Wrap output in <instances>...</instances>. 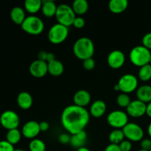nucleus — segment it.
<instances>
[{"label": "nucleus", "instance_id": "obj_3", "mask_svg": "<svg viewBox=\"0 0 151 151\" xmlns=\"http://www.w3.org/2000/svg\"><path fill=\"white\" fill-rule=\"evenodd\" d=\"M130 60L135 66L142 67L145 65L148 64L151 58L150 50L144 46L134 47L130 52Z\"/></svg>", "mask_w": 151, "mask_h": 151}, {"label": "nucleus", "instance_id": "obj_19", "mask_svg": "<svg viewBox=\"0 0 151 151\" xmlns=\"http://www.w3.org/2000/svg\"><path fill=\"white\" fill-rule=\"evenodd\" d=\"M128 6L127 0H111L109 3V8L111 12L116 14L122 13Z\"/></svg>", "mask_w": 151, "mask_h": 151}, {"label": "nucleus", "instance_id": "obj_48", "mask_svg": "<svg viewBox=\"0 0 151 151\" xmlns=\"http://www.w3.org/2000/svg\"><path fill=\"white\" fill-rule=\"evenodd\" d=\"M149 63L151 65V58H150V62H149Z\"/></svg>", "mask_w": 151, "mask_h": 151}, {"label": "nucleus", "instance_id": "obj_26", "mask_svg": "<svg viewBox=\"0 0 151 151\" xmlns=\"http://www.w3.org/2000/svg\"><path fill=\"white\" fill-rule=\"evenodd\" d=\"M22 138V133L18 130V128L16 129H12L7 131V135H6V140L13 145L18 144Z\"/></svg>", "mask_w": 151, "mask_h": 151}, {"label": "nucleus", "instance_id": "obj_2", "mask_svg": "<svg viewBox=\"0 0 151 151\" xmlns=\"http://www.w3.org/2000/svg\"><path fill=\"white\" fill-rule=\"evenodd\" d=\"M73 52L81 60L91 58L94 53V43L88 37H81L74 44Z\"/></svg>", "mask_w": 151, "mask_h": 151}, {"label": "nucleus", "instance_id": "obj_15", "mask_svg": "<svg viewBox=\"0 0 151 151\" xmlns=\"http://www.w3.org/2000/svg\"><path fill=\"white\" fill-rule=\"evenodd\" d=\"M74 103L80 107L85 108L91 101V94L88 91L84 89L78 90L73 97Z\"/></svg>", "mask_w": 151, "mask_h": 151}, {"label": "nucleus", "instance_id": "obj_31", "mask_svg": "<svg viewBox=\"0 0 151 151\" xmlns=\"http://www.w3.org/2000/svg\"><path fill=\"white\" fill-rule=\"evenodd\" d=\"M14 147L7 140L0 141V151H14Z\"/></svg>", "mask_w": 151, "mask_h": 151}, {"label": "nucleus", "instance_id": "obj_22", "mask_svg": "<svg viewBox=\"0 0 151 151\" xmlns=\"http://www.w3.org/2000/svg\"><path fill=\"white\" fill-rule=\"evenodd\" d=\"M48 63V72L55 77L60 76L64 71V66L62 62L58 60H54Z\"/></svg>", "mask_w": 151, "mask_h": 151}, {"label": "nucleus", "instance_id": "obj_23", "mask_svg": "<svg viewBox=\"0 0 151 151\" xmlns=\"http://www.w3.org/2000/svg\"><path fill=\"white\" fill-rule=\"evenodd\" d=\"M10 18L15 24L22 25V24L23 23L25 18H26L24 10L21 7H13L10 11Z\"/></svg>", "mask_w": 151, "mask_h": 151}, {"label": "nucleus", "instance_id": "obj_25", "mask_svg": "<svg viewBox=\"0 0 151 151\" xmlns=\"http://www.w3.org/2000/svg\"><path fill=\"white\" fill-rule=\"evenodd\" d=\"M24 7L28 13L34 14L39 11L42 7V1L41 0H26Z\"/></svg>", "mask_w": 151, "mask_h": 151}, {"label": "nucleus", "instance_id": "obj_27", "mask_svg": "<svg viewBox=\"0 0 151 151\" xmlns=\"http://www.w3.org/2000/svg\"><path fill=\"white\" fill-rule=\"evenodd\" d=\"M109 138V141L111 142V144L119 145L124 140L125 135H124L122 130L116 129L110 133Z\"/></svg>", "mask_w": 151, "mask_h": 151}, {"label": "nucleus", "instance_id": "obj_33", "mask_svg": "<svg viewBox=\"0 0 151 151\" xmlns=\"http://www.w3.org/2000/svg\"><path fill=\"white\" fill-rule=\"evenodd\" d=\"M142 46L148 49L149 50H151V32H148L143 36Z\"/></svg>", "mask_w": 151, "mask_h": 151}, {"label": "nucleus", "instance_id": "obj_39", "mask_svg": "<svg viewBox=\"0 0 151 151\" xmlns=\"http://www.w3.org/2000/svg\"><path fill=\"white\" fill-rule=\"evenodd\" d=\"M105 151H122L119 145L115 144H110L108 145L105 149Z\"/></svg>", "mask_w": 151, "mask_h": 151}, {"label": "nucleus", "instance_id": "obj_36", "mask_svg": "<svg viewBox=\"0 0 151 151\" xmlns=\"http://www.w3.org/2000/svg\"><path fill=\"white\" fill-rule=\"evenodd\" d=\"M58 140L61 144H69V143H70L71 136L68 134H61L58 137Z\"/></svg>", "mask_w": 151, "mask_h": 151}, {"label": "nucleus", "instance_id": "obj_24", "mask_svg": "<svg viewBox=\"0 0 151 151\" xmlns=\"http://www.w3.org/2000/svg\"><path fill=\"white\" fill-rule=\"evenodd\" d=\"M75 14L83 15L88 11V3L86 0H75L72 6Z\"/></svg>", "mask_w": 151, "mask_h": 151}, {"label": "nucleus", "instance_id": "obj_47", "mask_svg": "<svg viewBox=\"0 0 151 151\" xmlns=\"http://www.w3.org/2000/svg\"><path fill=\"white\" fill-rule=\"evenodd\" d=\"M138 151H149V150H143V149H140V150H138Z\"/></svg>", "mask_w": 151, "mask_h": 151}, {"label": "nucleus", "instance_id": "obj_49", "mask_svg": "<svg viewBox=\"0 0 151 151\" xmlns=\"http://www.w3.org/2000/svg\"><path fill=\"white\" fill-rule=\"evenodd\" d=\"M46 151H51V150H46Z\"/></svg>", "mask_w": 151, "mask_h": 151}, {"label": "nucleus", "instance_id": "obj_46", "mask_svg": "<svg viewBox=\"0 0 151 151\" xmlns=\"http://www.w3.org/2000/svg\"><path fill=\"white\" fill-rule=\"evenodd\" d=\"M14 151H25V150H22V149H15Z\"/></svg>", "mask_w": 151, "mask_h": 151}, {"label": "nucleus", "instance_id": "obj_20", "mask_svg": "<svg viewBox=\"0 0 151 151\" xmlns=\"http://www.w3.org/2000/svg\"><path fill=\"white\" fill-rule=\"evenodd\" d=\"M87 139V134L85 131H80L77 134H73L71 136L70 145L75 148H77V150L81 147H84L86 141Z\"/></svg>", "mask_w": 151, "mask_h": 151}, {"label": "nucleus", "instance_id": "obj_45", "mask_svg": "<svg viewBox=\"0 0 151 151\" xmlns=\"http://www.w3.org/2000/svg\"><path fill=\"white\" fill-rule=\"evenodd\" d=\"M114 89H115V91H119V86H118V84H116V85L115 86Z\"/></svg>", "mask_w": 151, "mask_h": 151}, {"label": "nucleus", "instance_id": "obj_30", "mask_svg": "<svg viewBox=\"0 0 151 151\" xmlns=\"http://www.w3.org/2000/svg\"><path fill=\"white\" fill-rule=\"evenodd\" d=\"M131 97L128 94L122 93L116 97V103L122 108H127L131 103Z\"/></svg>", "mask_w": 151, "mask_h": 151}, {"label": "nucleus", "instance_id": "obj_29", "mask_svg": "<svg viewBox=\"0 0 151 151\" xmlns=\"http://www.w3.org/2000/svg\"><path fill=\"white\" fill-rule=\"evenodd\" d=\"M30 151H46V145L39 139H33L29 144Z\"/></svg>", "mask_w": 151, "mask_h": 151}, {"label": "nucleus", "instance_id": "obj_40", "mask_svg": "<svg viewBox=\"0 0 151 151\" xmlns=\"http://www.w3.org/2000/svg\"><path fill=\"white\" fill-rule=\"evenodd\" d=\"M39 127H40V130L42 132H44V131H48L49 128H50V125L46 121H42V122H39Z\"/></svg>", "mask_w": 151, "mask_h": 151}, {"label": "nucleus", "instance_id": "obj_11", "mask_svg": "<svg viewBox=\"0 0 151 151\" xmlns=\"http://www.w3.org/2000/svg\"><path fill=\"white\" fill-rule=\"evenodd\" d=\"M147 104L139 100H133L126 108L127 114L132 117H141L146 114Z\"/></svg>", "mask_w": 151, "mask_h": 151}, {"label": "nucleus", "instance_id": "obj_8", "mask_svg": "<svg viewBox=\"0 0 151 151\" xmlns=\"http://www.w3.org/2000/svg\"><path fill=\"white\" fill-rule=\"evenodd\" d=\"M20 119L19 116L15 111L7 110L2 112L0 116V124L5 129L10 130L16 129L19 127Z\"/></svg>", "mask_w": 151, "mask_h": 151}, {"label": "nucleus", "instance_id": "obj_10", "mask_svg": "<svg viewBox=\"0 0 151 151\" xmlns=\"http://www.w3.org/2000/svg\"><path fill=\"white\" fill-rule=\"evenodd\" d=\"M122 131L125 137H126L129 141L139 142L143 139L144 131L141 126L134 122H128L123 128Z\"/></svg>", "mask_w": 151, "mask_h": 151}, {"label": "nucleus", "instance_id": "obj_32", "mask_svg": "<svg viewBox=\"0 0 151 151\" xmlns=\"http://www.w3.org/2000/svg\"><path fill=\"white\" fill-rule=\"evenodd\" d=\"M83 66L84 69H86V70H92V69L95 67V61H94V60L92 58L86 59V60H84L83 62Z\"/></svg>", "mask_w": 151, "mask_h": 151}, {"label": "nucleus", "instance_id": "obj_6", "mask_svg": "<svg viewBox=\"0 0 151 151\" xmlns=\"http://www.w3.org/2000/svg\"><path fill=\"white\" fill-rule=\"evenodd\" d=\"M69 35L67 27L58 23L52 25L48 32V38L51 43L59 44L63 43Z\"/></svg>", "mask_w": 151, "mask_h": 151}, {"label": "nucleus", "instance_id": "obj_17", "mask_svg": "<svg viewBox=\"0 0 151 151\" xmlns=\"http://www.w3.org/2000/svg\"><path fill=\"white\" fill-rule=\"evenodd\" d=\"M17 104L19 108L27 110L29 109L32 105V97L29 93L27 91H22L17 96Z\"/></svg>", "mask_w": 151, "mask_h": 151}, {"label": "nucleus", "instance_id": "obj_4", "mask_svg": "<svg viewBox=\"0 0 151 151\" xmlns=\"http://www.w3.org/2000/svg\"><path fill=\"white\" fill-rule=\"evenodd\" d=\"M55 17L59 24L68 27L73 24L76 14L72 7L69 4H61L58 6Z\"/></svg>", "mask_w": 151, "mask_h": 151}, {"label": "nucleus", "instance_id": "obj_44", "mask_svg": "<svg viewBox=\"0 0 151 151\" xmlns=\"http://www.w3.org/2000/svg\"><path fill=\"white\" fill-rule=\"evenodd\" d=\"M77 151H90V150H88V148H86V147H81V148L78 149V150H77Z\"/></svg>", "mask_w": 151, "mask_h": 151}, {"label": "nucleus", "instance_id": "obj_35", "mask_svg": "<svg viewBox=\"0 0 151 151\" xmlns=\"http://www.w3.org/2000/svg\"><path fill=\"white\" fill-rule=\"evenodd\" d=\"M85 24L86 22L85 20H84L83 18L78 16V17L75 18V20H74L73 24L72 25L76 28H82L85 26Z\"/></svg>", "mask_w": 151, "mask_h": 151}, {"label": "nucleus", "instance_id": "obj_14", "mask_svg": "<svg viewBox=\"0 0 151 151\" xmlns=\"http://www.w3.org/2000/svg\"><path fill=\"white\" fill-rule=\"evenodd\" d=\"M41 132L39 123L36 121H28L24 125L22 130V134L27 139H35V137Z\"/></svg>", "mask_w": 151, "mask_h": 151}, {"label": "nucleus", "instance_id": "obj_41", "mask_svg": "<svg viewBox=\"0 0 151 151\" xmlns=\"http://www.w3.org/2000/svg\"><path fill=\"white\" fill-rule=\"evenodd\" d=\"M55 60V56L52 52H48V55H47V63L51 62L52 60Z\"/></svg>", "mask_w": 151, "mask_h": 151}, {"label": "nucleus", "instance_id": "obj_12", "mask_svg": "<svg viewBox=\"0 0 151 151\" xmlns=\"http://www.w3.org/2000/svg\"><path fill=\"white\" fill-rule=\"evenodd\" d=\"M29 70L31 75L35 78H43L48 72V63L42 60H35L30 64Z\"/></svg>", "mask_w": 151, "mask_h": 151}, {"label": "nucleus", "instance_id": "obj_50", "mask_svg": "<svg viewBox=\"0 0 151 151\" xmlns=\"http://www.w3.org/2000/svg\"><path fill=\"white\" fill-rule=\"evenodd\" d=\"M150 151H151V149H150Z\"/></svg>", "mask_w": 151, "mask_h": 151}, {"label": "nucleus", "instance_id": "obj_18", "mask_svg": "<svg viewBox=\"0 0 151 151\" xmlns=\"http://www.w3.org/2000/svg\"><path fill=\"white\" fill-rule=\"evenodd\" d=\"M137 100L145 103L151 102V85H143L137 89Z\"/></svg>", "mask_w": 151, "mask_h": 151}, {"label": "nucleus", "instance_id": "obj_9", "mask_svg": "<svg viewBox=\"0 0 151 151\" xmlns=\"http://www.w3.org/2000/svg\"><path fill=\"white\" fill-rule=\"evenodd\" d=\"M117 84L119 87V91L125 94H128L137 89L138 80L134 75L125 74L119 78Z\"/></svg>", "mask_w": 151, "mask_h": 151}, {"label": "nucleus", "instance_id": "obj_42", "mask_svg": "<svg viewBox=\"0 0 151 151\" xmlns=\"http://www.w3.org/2000/svg\"><path fill=\"white\" fill-rule=\"evenodd\" d=\"M146 114L151 118V102L147 105V110H146Z\"/></svg>", "mask_w": 151, "mask_h": 151}, {"label": "nucleus", "instance_id": "obj_7", "mask_svg": "<svg viewBox=\"0 0 151 151\" xmlns=\"http://www.w3.org/2000/svg\"><path fill=\"white\" fill-rule=\"evenodd\" d=\"M107 122L110 126L116 129L123 128L128 123V114L122 111H114L108 115Z\"/></svg>", "mask_w": 151, "mask_h": 151}, {"label": "nucleus", "instance_id": "obj_16", "mask_svg": "<svg viewBox=\"0 0 151 151\" xmlns=\"http://www.w3.org/2000/svg\"><path fill=\"white\" fill-rule=\"evenodd\" d=\"M106 111V104L103 100H97L90 107V114L95 118L101 117Z\"/></svg>", "mask_w": 151, "mask_h": 151}, {"label": "nucleus", "instance_id": "obj_28", "mask_svg": "<svg viewBox=\"0 0 151 151\" xmlns=\"http://www.w3.org/2000/svg\"><path fill=\"white\" fill-rule=\"evenodd\" d=\"M139 78L142 81H148L151 79V65L150 63L140 67Z\"/></svg>", "mask_w": 151, "mask_h": 151}, {"label": "nucleus", "instance_id": "obj_1", "mask_svg": "<svg viewBox=\"0 0 151 151\" xmlns=\"http://www.w3.org/2000/svg\"><path fill=\"white\" fill-rule=\"evenodd\" d=\"M88 122L89 113L86 108L71 105L66 106L62 112V125L71 135L84 131Z\"/></svg>", "mask_w": 151, "mask_h": 151}, {"label": "nucleus", "instance_id": "obj_38", "mask_svg": "<svg viewBox=\"0 0 151 151\" xmlns=\"http://www.w3.org/2000/svg\"><path fill=\"white\" fill-rule=\"evenodd\" d=\"M47 55H48V52L47 51H44V50L40 51L38 54V60L47 62Z\"/></svg>", "mask_w": 151, "mask_h": 151}, {"label": "nucleus", "instance_id": "obj_43", "mask_svg": "<svg viewBox=\"0 0 151 151\" xmlns=\"http://www.w3.org/2000/svg\"><path fill=\"white\" fill-rule=\"evenodd\" d=\"M147 133H148V135L151 137V122L149 124L148 128H147Z\"/></svg>", "mask_w": 151, "mask_h": 151}, {"label": "nucleus", "instance_id": "obj_13", "mask_svg": "<svg viewBox=\"0 0 151 151\" xmlns=\"http://www.w3.org/2000/svg\"><path fill=\"white\" fill-rule=\"evenodd\" d=\"M107 61L110 67L113 69H119L125 63V54L120 50H114L109 53Z\"/></svg>", "mask_w": 151, "mask_h": 151}, {"label": "nucleus", "instance_id": "obj_34", "mask_svg": "<svg viewBox=\"0 0 151 151\" xmlns=\"http://www.w3.org/2000/svg\"><path fill=\"white\" fill-rule=\"evenodd\" d=\"M119 146L122 151H131L132 149V144L129 140H123Z\"/></svg>", "mask_w": 151, "mask_h": 151}, {"label": "nucleus", "instance_id": "obj_5", "mask_svg": "<svg viewBox=\"0 0 151 151\" xmlns=\"http://www.w3.org/2000/svg\"><path fill=\"white\" fill-rule=\"evenodd\" d=\"M21 27L22 29L27 33L31 35H38L44 30V24L39 17L32 15L25 18Z\"/></svg>", "mask_w": 151, "mask_h": 151}, {"label": "nucleus", "instance_id": "obj_37", "mask_svg": "<svg viewBox=\"0 0 151 151\" xmlns=\"http://www.w3.org/2000/svg\"><path fill=\"white\" fill-rule=\"evenodd\" d=\"M141 149L146 150H150L151 149V139H143L141 140Z\"/></svg>", "mask_w": 151, "mask_h": 151}, {"label": "nucleus", "instance_id": "obj_21", "mask_svg": "<svg viewBox=\"0 0 151 151\" xmlns=\"http://www.w3.org/2000/svg\"><path fill=\"white\" fill-rule=\"evenodd\" d=\"M58 6L56 5L55 2L52 0H45L42 1V7L41 10L42 13L46 17H52L55 16L56 11H57Z\"/></svg>", "mask_w": 151, "mask_h": 151}]
</instances>
